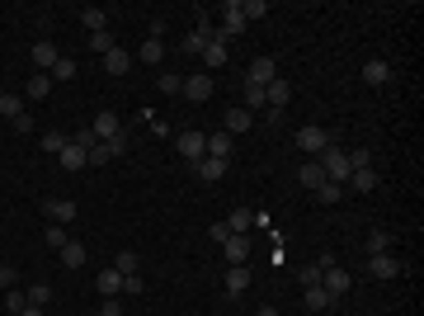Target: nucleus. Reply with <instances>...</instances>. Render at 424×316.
<instances>
[{
    "mask_svg": "<svg viewBox=\"0 0 424 316\" xmlns=\"http://www.w3.org/2000/svg\"><path fill=\"white\" fill-rule=\"evenodd\" d=\"M316 160H320V170H325V180H330V185H340V189L349 185V175H354V170H349V151H340V147L330 142Z\"/></svg>",
    "mask_w": 424,
    "mask_h": 316,
    "instance_id": "1",
    "label": "nucleus"
},
{
    "mask_svg": "<svg viewBox=\"0 0 424 316\" xmlns=\"http://www.w3.org/2000/svg\"><path fill=\"white\" fill-rule=\"evenodd\" d=\"M175 147H180V156L189 160V165H193V160H203L208 156V132H180V137H175Z\"/></svg>",
    "mask_w": 424,
    "mask_h": 316,
    "instance_id": "2",
    "label": "nucleus"
},
{
    "mask_svg": "<svg viewBox=\"0 0 424 316\" xmlns=\"http://www.w3.org/2000/svg\"><path fill=\"white\" fill-rule=\"evenodd\" d=\"M320 288L330 292V302H340V297H345V292L354 288V279H349L340 264H330V269H320Z\"/></svg>",
    "mask_w": 424,
    "mask_h": 316,
    "instance_id": "3",
    "label": "nucleus"
},
{
    "mask_svg": "<svg viewBox=\"0 0 424 316\" xmlns=\"http://www.w3.org/2000/svg\"><path fill=\"white\" fill-rule=\"evenodd\" d=\"M297 147H302L307 156H320V151L330 147V132L316 128V123H307V128H297Z\"/></svg>",
    "mask_w": 424,
    "mask_h": 316,
    "instance_id": "4",
    "label": "nucleus"
},
{
    "mask_svg": "<svg viewBox=\"0 0 424 316\" xmlns=\"http://www.w3.org/2000/svg\"><path fill=\"white\" fill-rule=\"evenodd\" d=\"M227 19H222V28H217V38L227 43V38H236V33H245V15H240V0H227V10H222Z\"/></svg>",
    "mask_w": 424,
    "mask_h": 316,
    "instance_id": "5",
    "label": "nucleus"
},
{
    "mask_svg": "<svg viewBox=\"0 0 424 316\" xmlns=\"http://www.w3.org/2000/svg\"><path fill=\"white\" fill-rule=\"evenodd\" d=\"M180 95H189V104H203V100H212V76H208V71H198V76H189Z\"/></svg>",
    "mask_w": 424,
    "mask_h": 316,
    "instance_id": "6",
    "label": "nucleus"
},
{
    "mask_svg": "<svg viewBox=\"0 0 424 316\" xmlns=\"http://www.w3.org/2000/svg\"><path fill=\"white\" fill-rule=\"evenodd\" d=\"M250 85H269V80H278V66H273V57H255L250 62V71H245Z\"/></svg>",
    "mask_w": 424,
    "mask_h": 316,
    "instance_id": "7",
    "label": "nucleus"
},
{
    "mask_svg": "<svg viewBox=\"0 0 424 316\" xmlns=\"http://www.w3.org/2000/svg\"><path fill=\"white\" fill-rule=\"evenodd\" d=\"M57 62H61V53H57L48 38H38V43H33V71H52Z\"/></svg>",
    "mask_w": 424,
    "mask_h": 316,
    "instance_id": "8",
    "label": "nucleus"
},
{
    "mask_svg": "<svg viewBox=\"0 0 424 316\" xmlns=\"http://www.w3.org/2000/svg\"><path fill=\"white\" fill-rule=\"evenodd\" d=\"M193 170H198V180H203V185H217V180L227 175V160H217V156H203V160H193Z\"/></svg>",
    "mask_w": 424,
    "mask_h": 316,
    "instance_id": "9",
    "label": "nucleus"
},
{
    "mask_svg": "<svg viewBox=\"0 0 424 316\" xmlns=\"http://www.w3.org/2000/svg\"><path fill=\"white\" fill-rule=\"evenodd\" d=\"M99 62H104V71H108V76H128V71H133V53H123V48L104 53Z\"/></svg>",
    "mask_w": 424,
    "mask_h": 316,
    "instance_id": "10",
    "label": "nucleus"
},
{
    "mask_svg": "<svg viewBox=\"0 0 424 316\" xmlns=\"http://www.w3.org/2000/svg\"><path fill=\"white\" fill-rule=\"evenodd\" d=\"M222 227H227L231 236H245V232L255 227V212H250V208H231V212H227V222H222Z\"/></svg>",
    "mask_w": 424,
    "mask_h": 316,
    "instance_id": "11",
    "label": "nucleus"
},
{
    "mask_svg": "<svg viewBox=\"0 0 424 316\" xmlns=\"http://www.w3.org/2000/svg\"><path fill=\"white\" fill-rule=\"evenodd\" d=\"M43 208H48V217H52L57 227H66V222H76V203H71V198H48Z\"/></svg>",
    "mask_w": 424,
    "mask_h": 316,
    "instance_id": "12",
    "label": "nucleus"
},
{
    "mask_svg": "<svg viewBox=\"0 0 424 316\" xmlns=\"http://www.w3.org/2000/svg\"><path fill=\"white\" fill-rule=\"evenodd\" d=\"M264 100H269V109H288V100H292V85L283 76L278 80H269L264 85Z\"/></svg>",
    "mask_w": 424,
    "mask_h": 316,
    "instance_id": "13",
    "label": "nucleus"
},
{
    "mask_svg": "<svg viewBox=\"0 0 424 316\" xmlns=\"http://www.w3.org/2000/svg\"><path fill=\"white\" fill-rule=\"evenodd\" d=\"M368 274H372V279H396L401 264L392 260V250H387V255H368Z\"/></svg>",
    "mask_w": 424,
    "mask_h": 316,
    "instance_id": "14",
    "label": "nucleus"
},
{
    "mask_svg": "<svg viewBox=\"0 0 424 316\" xmlns=\"http://www.w3.org/2000/svg\"><path fill=\"white\" fill-rule=\"evenodd\" d=\"M222 250H227V264H245L250 260V236H227Z\"/></svg>",
    "mask_w": 424,
    "mask_h": 316,
    "instance_id": "15",
    "label": "nucleus"
},
{
    "mask_svg": "<svg viewBox=\"0 0 424 316\" xmlns=\"http://www.w3.org/2000/svg\"><path fill=\"white\" fill-rule=\"evenodd\" d=\"M231 147H236V137H231V132H208V156L231 160Z\"/></svg>",
    "mask_w": 424,
    "mask_h": 316,
    "instance_id": "16",
    "label": "nucleus"
},
{
    "mask_svg": "<svg viewBox=\"0 0 424 316\" xmlns=\"http://www.w3.org/2000/svg\"><path fill=\"white\" fill-rule=\"evenodd\" d=\"M95 288H99V297H118V292H123V274H118V269L108 264L104 274L95 279Z\"/></svg>",
    "mask_w": 424,
    "mask_h": 316,
    "instance_id": "17",
    "label": "nucleus"
},
{
    "mask_svg": "<svg viewBox=\"0 0 424 316\" xmlns=\"http://www.w3.org/2000/svg\"><path fill=\"white\" fill-rule=\"evenodd\" d=\"M245 288H250V269H245V264H231V269H227V297H240Z\"/></svg>",
    "mask_w": 424,
    "mask_h": 316,
    "instance_id": "18",
    "label": "nucleus"
},
{
    "mask_svg": "<svg viewBox=\"0 0 424 316\" xmlns=\"http://www.w3.org/2000/svg\"><path fill=\"white\" fill-rule=\"evenodd\" d=\"M61 170H85V165H90V156H85V147H76V142H66V147H61Z\"/></svg>",
    "mask_w": 424,
    "mask_h": 316,
    "instance_id": "19",
    "label": "nucleus"
},
{
    "mask_svg": "<svg viewBox=\"0 0 424 316\" xmlns=\"http://www.w3.org/2000/svg\"><path fill=\"white\" fill-rule=\"evenodd\" d=\"M198 57L208 62V71H217V66H227V43H222V38L212 33V38H208V48H203Z\"/></svg>",
    "mask_w": 424,
    "mask_h": 316,
    "instance_id": "20",
    "label": "nucleus"
},
{
    "mask_svg": "<svg viewBox=\"0 0 424 316\" xmlns=\"http://www.w3.org/2000/svg\"><path fill=\"white\" fill-rule=\"evenodd\" d=\"M24 95H28V100H38V104H43V100L52 95V76H48V71H33V80L24 85Z\"/></svg>",
    "mask_w": 424,
    "mask_h": 316,
    "instance_id": "21",
    "label": "nucleus"
},
{
    "mask_svg": "<svg viewBox=\"0 0 424 316\" xmlns=\"http://www.w3.org/2000/svg\"><path fill=\"white\" fill-rule=\"evenodd\" d=\"M363 80H368V85H387V80H392V62L372 57L368 66H363Z\"/></svg>",
    "mask_w": 424,
    "mask_h": 316,
    "instance_id": "22",
    "label": "nucleus"
},
{
    "mask_svg": "<svg viewBox=\"0 0 424 316\" xmlns=\"http://www.w3.org/2000/svg\"><path fill=\"white\" fill-rule=\"evenodd\" d=\"M137 62H146V66H160V62H165V43H156V38H146V43H142V48H137Z\"/></svg>",
    "mask_w": 424,
    "mask_h": 316,
    "instance_id": "23",
    "label": "nucleus"
},
{
    "mask_svg": "<svg viewBox=\"0 0 424 316\" xmlns=\"http://www.w3.org/2000/svg\"><path fill=\"white\" fill-rule=\"evenodd\" d=\"M90 132H95V137H99V142H108V137H118V132H123V123H118V118H113V113H99V118H95V123H90Z\"/></svg>",
    "mask_w": 424,
    "mask_h": 316,
    "instance_id": "24",
    "label": "nucleus"
},
{
    "mask_svg": "<svg viewBox=\"0 0 424 316\" xmlns=\"http://www.w3.org/2000/svg\"><path fill=\"white\" fill-rule=\"evenodd\" d=\"M250 123H255V113H245V109H227V123H222V128L236 137V132H250Z\"/></svg>",
    "mask_w": 424,
    "mask_h": 316,
    "instance_id": "25",
    "label": "nucleus"
},
{
    "mask_svg": "<svg viewBox=\"0 0 424 316\" xmlns=\"http://www.w3.org/2000/svg\"><path fill=\"white\" fill-rule=\"evenodd\" d=\"M297 180H302V189H320V185H325V170H320V160H307V165L297 170Z\"/></svg>",
    "mask_w": 424,
    "mask_h": 316,
    "instance_id": "26",
    "label": "nucleus"
},
{
    "mask_svg": "<svg viewBox=\"0 0 424 316\" xmlns=\"http://www.w3.org/2000/svg\"><path fill=\"white\" fill-rule=\"evenodd\" d=\"M349 189H354V194H372V189H377V170H354V175H349Z\"/></svg>",
    "mask_w": 424,
    "mask_h": 316,
    "instance_id": "27",
    "label": "nucleus"
},
{
    "mask_svg": "<svg viewBox=\"0 0 424 316\" xmlns=\"http://www.w3.org/2000/svg\"><path fill=\"white\" fill-rule=\"evenodd\" d=\"M245 113H260V109H269V100H264V85H250V80H245Z\"/></svg>",
    "mask_w": 424,
    "mask_h": 316,
    "instance_id": "28",
    "label": "nucleus"
},
{
    "mask_svg": "<svg viewBox=\"0 0 424 316\" xmlns=\"http://www.w3.org/2000/svg\"><path fill=\"white\" fill-rule=\"evenodd\" d=\"M57 255H61V264H66V269H80V264H85V245H80V241H66Z\"/></svg>",
    "mask_w": 424,
    "mask_h": 316,
    "instance_id": "29",
    "label": "nucleus"
},
{
    "mask_svg": "<svg viewBox=\"0 0 424 316\" xmlns=\"http://www.w3.org/2000/svg\"><path fill=\"white\" fill-rule=\"evenodd\" d=\"M113 269H118L123 279H133L137 269H142V255H137V250H118V260H113Z\"/></svg>",
    "mask_w": 424,
    "mask_h": 316,
    "instance_id": "30",
    "label": "nucleus"
},
{
    "mask_svg": "<svg viewBox=\"0 0 424 316\" xmlns=\"http://www.w3.org/2000/svg\"><path fill=\"white\" fill-rule=\"evenodd\" d=\"M104 19H108V15L99 10V5H85V10H80V24L90 28V33H104Z\"/></svg>",
    "mask_w": 424,
    "mask_h": 316,
    "instance_id": "31",
    "label": "nucleus"
},
{
    "mask_svg": "<svg viewBox=\"0 0 424 316\" xmlns=\"http://www.w3.org/2000/svg\"><path fill=\"white\" fill-rule=\"evenodd\" d=\"M302 302H307L311 312H325V307H330V292L320 288V284H316V288H302Z\"/></svg>",
    "mask_w": 424,
    "mask_h": 316,
    "instance_id": "32",
    "label": "nucleus"
},
{
    "mask_svg": "<svg viewBox=\"0 0 424 316\" xmlns=\"http://www.w3.org/2000/svg\"><path fill=\"white\" fill-rule=\"evenodd\" d=\"M19 113H24V100H19V95H0V118H10V123H15Z\"/></svg>",
    "mask_w": 424,
    "mask_h": 316,
    "instance_id": "33",
    "label": "nucleus"
},
{
    "mask_svg": "<svg viewBox=\"0 0 424 316\" xmlns=\"http://www.w3.org/2000/svg\"><path fill=\"white\" fill-rule=\"evenodd\" d=\"M240 15H245V24H250V19H264L269 0H240Z\"/></svg>",
    "mask_w": 424,
    "mask_h": 316,
    "instance_id": "34",
    "label": "nucleus"
},
{
    "mask_svg": "<svg viewBox=\"0 0 424 316\" xmlns=\"http://www.w3.org/2000/svg\"><path fill=\"white\" fill-rule=\"evenodd\" d=\"M52 302V284H33L28 288V307H48Z\"/></svg>",
    "mask_w": 424,
    "mask_h": 316,
    "instance_id": "35",
    "label": "nucleus"
},
{
    "mask_svg": "<svg viewBox=\"0 0 424 316\" xmlns=\"http://www.w3.org/2000/svg\"><path fill=\"white\" fill-rule=\"evenodd\" d=\"M387 250H392V236L372 227V236H368V255H387Z\"/></svg>",
    "mask_w": 424,
    "mask_h": 316,
    "instance_id": "36",
    "label": "nucleus"
},
{
    "mask_svg": "<svg viewBox=\"0 0 424 316\" xmlns=\"http://www.w3.org/2000/svg\"><path fill=\"white\" fill-rule=\"evenodd\" d=\"M66 241H71V236H66V227H57V222L48 227V232H43V245H52V250H61Z\"/></svg>",
    "mask_w": 424,
    "mask_h": 316,
    "instance_id": "37",
    "label": "nucleus"
},
{
    "mask_svg": "<svg viewBox=\"0 0 424 316\" xmlns=\"http://www.w3.org/2000/svg\"><path fill=\"white\" fill-rule=\"evenodd\" d=\"M66 142H71L66 132H48V137H43V151H48V156H61V147H66Z\"/></svg>",
    "mask_w": 424,
    "mask_h": 316,
    "instance_id": "38",
    "label": "nucleus"
},
{
    "mask_svg": "<svg viewBox=\"0 0 424 316\" xmlns=\"http://www.w3.org/2000/svg\"><path fill=\"white\" fill-rule=\"evenodd\" d=\"M90 48H95V53L104 57V53H113L118 43H113V33H108V28H104V33H90Z\"/></svg>",
    "mask_w": 424,
    "mask_h": 316,
    "instance_id": "39",
    "label": "nucleus"
},
{
    "mask_svg": "<svg viewBox=\"0 0 424 316\" xmlns=\"http://www.w3.org/2000/svg\"><path fill=\"white\" fill-rule=\"evenodd\" d=\"M156 90H165V95H180V90H184V80L175 76V71H160V80H156Z\"/></svg>",
    "mask_w": 424,
    "mask_h": 316,
    "instance_id": "40",
    "label": "nucleus"
},
{
    "mask_svg": "<svg viewBox=\"0 0 424 316\" xmlns=\"http://www.w3.org/2000/svg\"><path fill=\"white\" fill-rule=\"evenodd\" d=\"M24 307H28V292H15V288L5 292V312H10V316H19Z\"/></svg>",
    "mask_w": 424,
    "mask_h": 316,
    "instance_id": "41",
    "label": "nucleus"
},
{
    "mask_svg": "<svg viewBox=\"0 0 424 316\" xmlns=\"http://www.w3.org/2000/svg\"><path fill=\"white\" fill-rule=\"evenodd\" d=\"M48 76H52V85H57V80H71V76H76V62H71V57H61V62H57Z\"/></svg>",
    "mask_w": 424,
    "mask_h": 316,
    "instance_id": "42",
    "label": "nucleus"
},
{
    "mask_svg": "<svg viewBox=\"0 0 424 316\" xmlns=\"http://www.w3.org/2000/svg\"><path fill=\"white\" fill-rule=\"evenodd\" d=\"M340 194H345V189H340V185H330V180H325V185L316 189V198H320V203H340Z\"/></svg>",
    "mask_w": 424,
    "mask_h": 316,
    "instance_id": "43",
    "label": "nucleus"
},
{
    "mask_svg": "<svg viewBox=\"0 0 424 316\" xmlns=\"http://www.w3.org/2000/svg\"><path fill=\"white\" fill-rule=\"evenodd\" d=\"M368 165H372V151H363V147L349 151V170H368Z\"/></svg>",
    "mask_w": 424,
    "mask_h": 316,
    "instance_id": "44",
    "label": "nucleus"
},
{
    "mask_svg": "<svg viewBox=\"0 0 424 316\" xmlns=\"http://www.w3.org/2000/svg\"><path fill=\"white\" fill-rule=\"evenodd\" d=\"M71 142H76V147H85V156H90V147H95L99 137H95V132H90V128H76V137H71Z\"/></svg>",
    "mask_w": 424,
    "mask_h": 316,
    "instance_id": "45",
    "label": "nucleus"
},
{
    "mask_svg": "<svg viewBox=\"0 0 424 316\" xmlns=\"http://www.w3.org/2000/svg\"><path fill=\"white\" fill-rule=\"evenodd\" d=\"M320 284V264H307V269H302V288H316Z\"/></svg>",
    "mask_w": 424,
    "mask_h": 316,
    "instance_id": "46",
    "label": "nucleus"
},
{
    "mask_svg": "<svg viewBox=\"0 0 424 316\" xmlns=\"http://www.w3.org/2000/svg\"><path fill=\"white\" fill-rule=\"evenodd\" d=\"M15 288V269H10V264H0V292H10Z\"/></svg>",
    "mask_w": 424,
    "mask_h": 316,
    "instance_id": "47",
    "label": "nucleus"
},
{
    "mask_svg": "<svg viewBox=\"0 0 424 316\" xmlns=\"http://www.w3.org/2000/svg\"><path fill=\"white\" fill-rule=\"evenodd\" d=\"M95 316H123V307H118V297H104V307H99Z\"/></svg>",
    "mask_w": 424,
    "mask_h": 316,
    "instance_id": "48",
    "label": "nucleus"
},
{
    "mask_svg": "<svg viewBox=\"0 0 424 316\" xmlns=\"http://www.w3.org/2000/svg\"><path fill=\"white\" fill-rule=\"evenodd\" d=\"M15 132H33V113H28V109L15 118Z\"/></svg>",
    "mask_w": 424,
    "mask_h": 316,
    "instance_id": "49",
    "label": "nucleus"
},
{
    "mask_svg": "<svg viewBox=\"0 0 424 316\" xmlns=\"http://www.w3.org/2000/svg\"><path fill=\"white\" fill-rule=\"evenodd\" d=\"M19 316H43V307H24V312H19Z\"/></svg>",
    "mask_w": 424,
    "mask_h": 316,
    "instance_id": "50",
    "label": "nucleus"
},
{
    "mask_svg": "<svg viewBox=\"0 0 424 316\" xmlns=\"http://www.w3.org/2000/svg\"><path fill=\"white\" fill-rule=\"evenodd\" d=\"M255 316H278V312H273V307H260V312H255Z\"/></svg>",
    "mask_w": 424,
    "mask_h": 316,
    "instance_id": "51",
    "label": "nucleus"
}]
</instances>
